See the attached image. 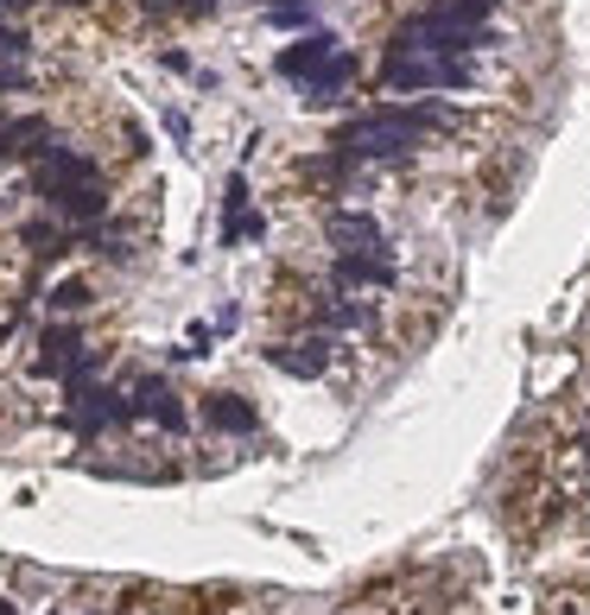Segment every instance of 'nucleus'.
Wrapping results in <instances>:
<instances>
[{
  "label": "nucleus",
  "instance_id": "1",
  "mask_svg": "<svg viewBox=\"0 0 590 615\" xmlns=\"http://www.w3.org/2000/svg\"><path fill=\"white\" fill-rule=\"evenodd\" d=\"M476 71L470 57H426V52H387L382 57V89L387 96H426V89H470Z\"/></svg>",
  "mask_w": 590,
  "mask_h": 615
},
{
  "label": "nucleus",
  "instance_id": "2",
  "mask_svg": "<svg viewBox=\"0 0 590 615\" xmlns=\"http://www.w3.org/2000/svg\"><path fill=\"white\" fill-rule=\"evenodd\" d=\"M64 184H108L103 179V159L83 153V147H71V140H57L39 153V165H32V197H52V191H64Z\"/></svg>",
  "mask_w": 590,
  "mask_h": 615
},
{
  "label": "nucleus",
  "instance_id": "3",
  "mask_svg": "<svg viewBox=\"0 0 590 615\" xmlns=\"http://www.w3.org/2000/svg\"><path fill=\"white\" fill-rule=\"evenodd\" d=\"M133 419H140V412H133V393H128V387H115V381H103L77 412H64V425H71L83 444H96L103 432H128Z\"/></svg>",
  "mask_w": 590,
  "mask_h": 615
},
{
  "label": "nucleus",
  "instance_id": "4",
  "mask_svg": "<svg viewBox=\"0 0 590 615\" xmlns=\"http://www.w3.org/2000/svg\"><path fill=\"white\" fill-rule=\"evenodd\" d=\"M260 356H267V368H280L292 381H324L336 362V343L324 331H305V336H286V343H267Z\"/></svg>",
  "mask_w": 590,
  "mask_h": 615
},
{
  "label": "nucleus",
  "instance_id": "5",
  "mask_svg": "<svg viewBox=\"0 0 590 615\" xmlns=\"http://www.w3.org/2000/svg\"><path fill=\"white\" fill-rule=\"evenodd\" d=\"M128 393H133V412H140V419H153V425H159L165 438H184V432H191L184 393H179L172 381H165V375H140V381H133Z\"/></svg>",
  "mask_w": 590,
  "mask_h": 615
},
{
  "label": "nucleus",
  "instance_id": "6",
  "mask_svg": "<svg viewBox=\"0 0 590 615\" xmlns=\"http://www.w3.org/2000/svg\"><path fill=\"white\" fill-rule=\"evenodd\" d=\"M331 285L336 292H362V285H400V267H394V255L387 248H343V255L331 260Z\"/></svg>",
  "mask_w": 590,
  "mask_h": 615
},
{
  "label": "nucleus",
  "instance_id": "7",
  "mask_svg": "<svg viewBox=\"0 0 590 615\" xmlns=\"http://www.w3.org/2000/svg\"><path fill=\"white\" fill-rule=\"evenodd\" d=\"M336 52H343V45H336V32L311 26V32H299V39H292V45L273 57V71H280L286 83H305V77H318V71H324Z\"/></svg>",
  "mask_w": 590,
  "mask_h": 615
},
{
  "label": "nucleus",
  "instance_id": "8",
  "mask_svg": "<svg viewBox=\"0 0 590 615\" xmlns=\"http://www.w3.org/2000/svg\"><path fill=\"white\" fill-rule=\"evenodd\" d=\"M83 349H89V343H83V331L57 317V324H45V331H39V356H32V368H39V375H52V381H64V368H71Z\"/></svg>",
  "mask_w": 590,
  "mask_h": 615
},
{
  "label": "nucleus",
  "instance_id": "9",
  "mask_svg": "<svg viewBox=\"0 0 590 615\" xmlns=\"http://www.w3.org/2000/svg\"><path fill=\"white\" fill-rule=\"evenodd\" d=\"M45 204H52V216H64V223H103V216H115L108 184H64V191H52Z\"/></svg>",
  "mask_w": 590,
  "mask_h": 615
},
{
  "label": "nucleus",
  "instance_id": "10",
  "mask_svg": "<svg viewBox=\"0 0 590 615\" xmlns=\"http://www.w3.org/2000/svg\"><path fill=\"white\" fill-rule=\"evenodd\" d=\"M204 432H223V438H255V432H260L255 400H242V393H210V400H204Z\"/></svg>",
  "mask_w": 590,
  "mask_h": 615
},
{
  "label": "nucleus",
  "instance_id": "11",
  "mask_svg": "<svg viewBox=\"0 0 590 615\" xmlns=\"http://www.w3.org/2000/svg\"><path fill=\"white\" fill-rule=\"evenodd\" d=\"M324 235L336 241V255H343V248H387L382 223H375L368 209H331V216H324Z\"/></svg>",
  "mask_w": 590,
  "mask_h": 615
},
{
  "label": "nucleus",
  "instance_id": "12",
  "mask_svg": "<svg viewBox=\"0 0 590 615\" xmlns=\"http://www.w3.org/2000/svg\"><path fill=\"white\" fill-rule=\"evenodd\" d=\"M356 71H362L356 57H350V52H336L331 64H324L318 77H305L299 89H305V102H311V108H324V102H336V89H350V83H356Z\"/></svg>",
  "mask_w": 590,
  "mask_h": 615
},
{
  "label": "nucleus",
  "instance_id": "13",
  "mask_svg": "<svg viewBox=\"0 0 590 615\" xmlns=\"http://www.w3.org/2000/svg\"><path fill=\"white\" fill-rule=\"evenodd\" d=\"M57 387H64V412H77L83 400L103 387V349H83V356L64 368V381H57Z\"/></svg>",
  "mask_w": 590,
  "mask_h": 615
},
{
  "label": "nucleus",
  "instance_id": "14",
  "mask_svg": "<svg viewBox=\"0 0 590 615\" xmlns=\"http://www.w3.org/2000/svg\"><path fill=\"white\" fill-rule=\"evenodd\" d=\"M311 324H324V331H368L375 317H368V305H356V299L331 292V299H311Z\"/></svg>",
  "mask_w": 590,
  "mask_h": 615
},
{
  "label": "nucleus",
  "instance_id": "15",
  "mask_svg": "<svg viewBox=\"0 0 590 615\" xmlns=\"http://www.w3.org/2000/svg\"><path fill=\"white\" fill-rule=\"evenodd\" d=\"M299 172H305V184H318V191H343V184L356 179V159L350 153H318V159H305V165H299Z\"/></svg>",
  "mask_w": 590,
  "mask_h": 615
},
{
  "label": "nucleus",
  "instance_id": "16",
  "mask_svg": "<svg viewBox=\"0 0 590 615\" xmlns=\"http://www.w3.org/2000/svg\"><path fill=\"white\" fill-rule=\"evenodd\" d=\"M223 248H242V241H267V216L260 209H242V216H223V229H216Z\"/></svg>",
  "mask_w": 590,
  "mask_h": 615
},
{
  "label": "nucleus",
  "instance_id": "17",
  "mask_svg": "<svg viewBox=\"0 0 590 615\" xmlns=\"http://www.w3.org/2000/svg\"><path fill=\"white\" fill-rule=\"evenodd\" d=\"M432 13H444V20H458V26H489V13L502 7V0H426Z\"/></svg>",
  "mask_w": 590,
  "mask_h": 615
},
{
  "label": "nucleus",
  "instance_id": "18",
  "mask_svg": "<svg viewBox=\"0 0 590 615\" xmlns=\"http://www.w3.org/2000/svg\"><path fill=\"white\" fill-rule=\"evenodd\" d=\"M96 305V285L89 280H57L52 285V311H64V317H71V311H89Z\"/></svg>",
  "mask_w": 590,
  "mask_h": 615
},
{
  "label": "nucleus",
  "instance_id": "19",
  "mask_svg": "<svg viewBox=\"0 0 590 615\" xmlns=\"http://www.w3.org/2000/svg\"><path fill=\"white\" fill-rule=\"evenodd\" d=\"M26 52H32V39L13 26V13H0V64H20Z\"/></svg>",
  "mask_w": 590,
  "mask_h": 615
},
{
  "label": "nucleus",
  "instance_id": "20",
  "mask_svg": "<svg viewBox=\"0 0 590 615\" xmlns=\"http://www.w3.org/2000/svg\"><path fill=\"white\" fill-rule=\"evenodd\" d=\"M248 204H255V197H248V172H229V184H223V216H242Z\"/></svg>",
  "mask_w": 590,
  "mask_h": 615
},
{
  "label": "nucleus",
  "instance_id": "21",
  "mask_svg": "<svg viewBox=\"0 0 590 615\" xmlns=\"http://www.w3.org/2000/svg\"><path fill=\"white\" fill-rule=\"evenodd\" d=\"M121 140H128V153H133V159L153 153V133H147V121H121Z\"/></svg>",
  "mask_w": 590,
  "mask_h": 615
},
{
  "label": "nucleus",
  "instance_id": "22",
  "mask_svg": "<svg viewBox=\"0 0 590 615\" xmlns=\"http://www.w3.org/2000/svg\"><path fill=\"white\" fill-rule=\"evenodd\" d=\"M159 71H172V77H197L191 52H179V45H165V52H159Z\"/></svg>",
  "mask_w": 590,
  "mask_h": 615
},
{
  "label": "nucleus",
  "instance_id": "23",
  "mask_svg": "<svg viewBox=\"0 0 590 615\" xmlns=\"http://www.w3.org/2000/svg\"><path fill=\"white\" fill-rule=\"evenodd\" d=\"M159 121H165V133H172V140H191V121H184L179 108H165V115H159Z\"/></svg>",
  "mask_w": 590,
  "mask_h": 615
},
{
  "label": "nucleus",
  "instance_id": "24",
  "mask_svg": "<svg viewBox=\"0 0 590 615\" xmlns=\"http://www.w3.org/2000/svg\"><path fill=\"white\" fill-rule=\"evenodd\" d=\"M0 615H13V603H0Z\"/></svg>",
  "mask_w": 590,
  "mask_h": 615
}]
</instances>
